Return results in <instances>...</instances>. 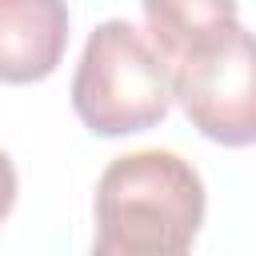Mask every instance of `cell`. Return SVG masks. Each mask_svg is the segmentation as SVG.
I'll return each instance as SVG.
<instances>
[{
  "mask_svg": "<svg viewBox=\"0 0 256 256\" xmlns=\"http://www.w3.org/2000/svg\"><path fill=\"white\" fill-rule=\"evenodd\" d=\"M200 224L204 180L184 156L144 148L100 172L92 256H192Z\"/></svg>",
  "mask_w": 256,
  "mask_h": 256,
  "instance_id": "obj_1",
  "label": "cell"
},
{
  "mask_svg": "<svg viewBox=\"0 0 256 256\" xmlns=\"http://www.w3.org/2000/svg\"><path fill=\"white\" fill-rule=\"evenodd\" d=\"M172 108V72L144 28L104 20L88 32L76 76L72 112L96 136H132L156 128Z\"/></svg>",
  "mask_w": 256,
  "mask_h": 256,
  "instance_id": "obj_2",
  "label": "cell"
},
{
  "mask_svg": "<svg viewBox=\"0 0 256 256\" xmlns=\"http://www.w3.org/2000/svg\"><path fill=\"white\" fill-rule=\"evenodd\" d=\"M168 72L172 100L200 136L224 148L256 144V32L232 24Z\"/></svg>",
  "mask_w": 256,
  "mask_h": 256,
  "instance_id": "obj_3",
  "label": "cell"
},
{
  "mask_svg": "<svg viewBox=\"0 0 256 256\" xmlns=\"http://www.w3.org/2000/svg\"><path fill=\"white\" fill-rule=\"evenodd\" d=\"M68 48L64 0H0V80H48Z\"/></svg>",
  "mask_w": 256,
  "mask_h": 256,
  "instance_id": "obj_4",
  "label": "cell"
},
{
  "mask_svg": "<svg viewBox=\"0 0 256 256\" xmlns=\"http://www.w3.org/2000/svg\"><path fill=\"white\" fill-rule=\"evenodd\" d=\"M144 12V36L164 56L168 68L224 36L240 12L236 0H140Z\"/></svg>",
  "mask_w": 256,
  "mask_h": 256,
  "instance_id": "obj_5",
  "label": "cell"
},
{
  "mask_svg": "<svg viewBox=\"0 0 256 256\" xmlns=\"http://www.w3.org/2000/svg\"><path fill=\"white\" fill-rule=\"evenodd\" d=\"M12 204H16V164L0 148V220L12 212Z\"/></svg>",
  "mask_w": 256,
  "mask_h": 256,
  "instance_id": "obj_6",
  "label": "cell"
}]
</instances>
